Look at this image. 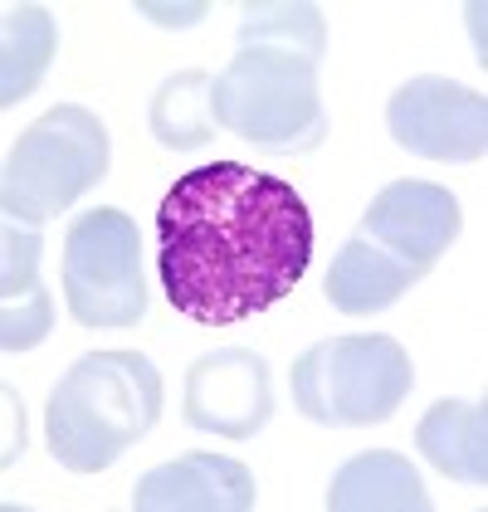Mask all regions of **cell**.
Segmentation results:
<instances>
[{
	"label": "cell",
	"mask_w": 488,
	"mask_h": 512,
	"mask_svg": "<svg viewBox=\"0 0 488 512\" xmlns=\"http://www.w3.org/2000/svg\"><path fill=\"white\" fill-rule=\"evenodd\" d=\"M391 137L425 161H479L488 152V98L454 79H420L401 83L391 93Z\"/></svg>",
	"instance_id": "obj_7"
},
{
	"label": "cell",
	"mask_w": 488,
	"mask_h": 512,
	"mask_svg": "<svg viewBox=\"0 0 488 512\" xmlns=\"http://www.w3.org/2000/svg\"><path fill=\"white\" fill-rule=\"evenodd\" d=\"M137 512H249L254 478L225 454H186L142 473L132 488Z\"/></svg>",
	"instance_id": "obj_10"
},
{
	"label": "cell",
	"mask_w": 488,
	"mask_h": 512,
	"mask_svg": "<svg viewBox=\"0 0 488 512\" xmlns=\"http://www.w3.org/2000/svg\"><path fill=\"white\" fill-rule=\"evenodd\" d=\"M420 278H425L420 269L401 264V259L386 254V249H376L371 239L352 235L337 249L332 269H327V298H332L337 313H347V317L381 313V308H391L401 293H410Z\"/></svg>",
	"instance_id": "obj_12"
},
{
	"label": "cell",
	"mask_w": 488,
	"mask_h": 512,
	"mask_svg": "<svg viewBox=\"0 0 488 512\" xmlns=\"http://www.w3.org/2000/svg\"><path fill=\"white\" fill-rule=\"evenodd\" d=\"M357 235L371 239L386 254H396L410 269L430 274L435 259L459 235V200L435 181H391L366 205Z\"/></svg>",
	"instance_id": "obj_9"
},
{
	"label": "cell",
	"mask_w": 488,
	"mask_h": 512,
	"mask_svg": "<svg viewBox=\"0 0 488 512\" xmlns=\"http://www.w3.org/2000/svg\"><path fill=\"white\" fill-rule=\"evenodd\" d=\"M5 49H0V103H25L35 88H40L44 69L54 64V49H59V25L44 5L30 0H15L5 5Z\"/></svg>",
	"instance_id": "obj_14"
},
{
	"label": "cell",
	"mask_w": 488,
	"mask_h": 512,
	"mask_svg": "<svg viewBox=\"0 0 488 512\" xmlns=\"http://www.w3.org/2000/svg\"><path fill=\"white\" fill-rule=\"evenodd\" d=\"M415 444L454 483H488V410L484 400H435L415 425Z\"/></svg>",
	"instance_id": "obj_13"
},
{
	"label": "cell",
	"mask_w": 488,
	"mask_h": 512,
	"mask_svg": "<svg viewBox=\"0 0 488 512\" xmlns=\"http://www.w3.org/2000/svg\"><path fill=\"white\" fill-rule=\"evenodd\" d=\"M410 356L386 332L327 337L293 361L288 391L293 405L327 430H362L396 415L410 395Z\"/></svg>",
	"instance_id": "obj_4"
},
{
	"label": "cell",
	"mask_w": 488,
	"mask_h": 512,
	"mask_svg": "<svg viewBox=\"0 0 488 512\" xmlns=\"http://www.w3.org/2000/svg\"><path fill=\"white\" fill-rule=\"evenodd\" d=\"M327 49L323 10L308 0L244 5L240 49L210 83V113L244 142L303 157L323 142L318 59Z\"/></svg>",
	"instance_id": "obj_2"
},
{
	"label": "cell",
	"mask_w": 488,
	"mask_h": 512,
	"mask_svg": "<svg viewBox=\"0 0 488 512\" xmlns=\"http://www.w3.org/2000/svg\"><path fill=\"white\" fill-rule=\"evenodd\" d=\"M210 74L201 69H186V74H171L152 98V137L171 147V152H191L205 147L210 132H215V113H210Z\"/></svg>",
	"instance_id": "obj_15"
},
{
	"label": "cell",
	"mask_w": 488,
	"mask_h": 512,
	"mask_svg": "<svg viewBox=\"0 0 488 512\" xmlns=\"http://www.w3.org/2000/svg\"><path fill=\"white\" fill-rule=\"evenodd\" d=\"M49 327H54V303H49L44 288L25 293V298H10L5 317H0V347L5 352H30L49 337Z\"/></svg>",
	"instance_id": "obj_17"
},
{
	"label": "cell",
	"mask_w": 488,
	"mask_h": 512,
	"mask_svg": "<svg viewBox=\"0 0 488 512\" xmlns=\"http://www.w3.org/2000/svg\"><path fill=\"white\" fill-rule=\"evenodd\" d=\"M64 298L83 327H132L147 313L137 225L113 210H83L64 235Z\"/></svg>",
	"instance_id": "obj_6"
},
{
	"label": "cell",
	"mask_w": 488,
	"mask_h": 512,
	"mask_svg": "<svg viewBox=\"0 0 488 512\" xmlns=\"http://www.w3.org/2000/svg\"><path fill=\"white\" fill-rule=\"evenodd\" d=\"M186 425L220 439H249L274 415V381L259 352L220 347L186 371Z\"/></svg>",
	"instance_id": "obj_8"
},
{
	"label": "cell",
	"mask_w": 488,
	"mask_h": 512,
	"mask_svg": "<svg viewBox=\"0 0 488 512\" xmlns=\"http://www.w3.org/2000/svg\"><path fill=\"white\" fill-rule=\"evenodd\" d=\"M108 176V127L79 103H59L30 122L5 157V220L40 230Z\"/></svg>",
	"instance_id": "obj_5"
},
{
	"label": "cell",
	"mask_w": 488,
	"mask_h": 512,
	"mask_svg": "<svg viewBox=\"0 0 488 512\" xmlns=\"http://www.w3.org/2000/svg\"><path fill=\"white\" fill-rule=\"evenodd\" d=\"M142 15H152V20H201L205 5H142Z\"/></svg>",
	"instance_id": "obj_19"
},
{
	"label": "cell",
	"mask_w": 488,
	"mask_h": 512,
	"mask_svg": "<svg viewBox=\"0 0 488 512\" xmlns=\"http://www.w3.org/2000/svg\"><path fill=\"white\" fill-rule=\"evenodd\" d=\"M25 449V425H20V395L5 391V464H15Z\"/></svg>",
	"instance_id": "obj_18"
},
{
	"label": "cell",
	"mask_w": 488,
	"mask_h": 512,
	"mask_svg": "<svg viewBox=\"0 0 488 512\" xmlns=\"http://www.w3.org/2000/svg\"><path fill=\"white\" fill-rule=\"evenodd\" d=\"M157 235L171 308L205 327H230L274 308L313 259L303 196L240 161L186 171L157 210Z\"/></svg>",
	"instance_id": "obj_1"
},
{
	"label": "cell",
	"mask_w": 488,
	"mask_h": 512,
	"mask_svg": "<svg viewBox=\"0 0 488 512\" xmlns=\"http://www.w3.org/2000/svg\"><path fill=\"white\" fill-rule=\"evenodd\" d=\"M327 508L332 512H425V483L410 459L391 449H366L347 459L327 483Z\"/></svg>",
	"instance_id": "obj_11"
},
{
	"label": "cell",
	"mask_w": 488,
	"mask_h": 512,
	"mask_svg": "<svg viewBox=\"0 0 488 512\" xmlns=\"http://www.w3.org/2000/svg\"><path fill=\"white\" fill-rule=\"evenodd\" d=\"M40 288V230L25 220H5V269H0V298H25Z\"/></svg>",
	"instance_id": "obj_16"
},
{
	"label": "cell",
	"mask_w": 488,
	"mask_h": 512,
	"mask_svg": "<svg viewBox=\"0 0 488 512\" xmlns=\"http://www.w3.org/2000/svg\"><path fill=\"white\" fill-rule=\"evenodd\" d=\"M162 415V376L142 352H88L44 410L49 454L74 473H103Z\"/></svg>",
	"instance_id": "obj_3"
}]
</instances>
